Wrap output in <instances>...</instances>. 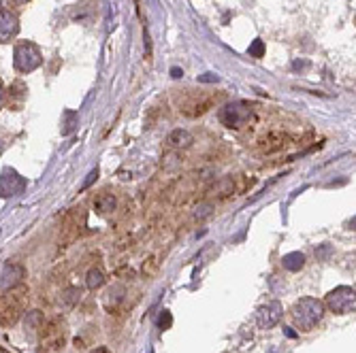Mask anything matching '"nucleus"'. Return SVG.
<instances>
[{"mask_svg":"<svg viewBox=\"0 0 356 353\" xmlns=\"http://www.w3.org/2000/svg\"><path fill=\"white\" fill-rule=\"evenodd\" d=\"M28 304V287L26 285H13L3 292L0 296V325L11 328L22 319V315Z\"/></svg>","mask_w":356,"mask_h":353,"instance_id":"1","label":"nucleus"},{"mask_svg":"<svg viewBox=\"0 0 356 353\" xmlns=\"http://www.w3.org/2000/svg\"><path fill=\"white\" fill-rule=\"evenodd\" d=\"M292 321L297 323L299 330H314L320 323V319L324 317V302L318 300V298H301L292 306Z\"/></svg>","mask_w":356,"mask_h":353,"instance_id":"2","label":"nucleus"},{"mask_svg":"<svg viewBox=\"0 0 356 353\" xmlns=\"http://www.w3.org/2000/svg\"><path fill=\"white\" fill-rule=\"evenodd\" d=\"M66 323L62 317H51L47 321H43L39 328V338L41 347L45 351H60L66 342Z\"/></svg>","mask_w":356,"mask_h":353,"instance_id":"3","label":"nucleus"},{"mask_svg":"<svg viewBox=\"0 0 356 353\" xmlns=\"http://www.w3.org/2000/svg\"><path fill=\"white\" fill-rule=\"evenodd\" d=\"M220 122L226 126V128H243V126H247L252 120H254V111L252 106L243 102V100H237V102H228L220 108Z\"/></svg>","mask_w":356,"mask_h":353,"instance_id":"4","label":"nucleus"},{"mask_svg":"<svg viewBox=\"0 0 356 353\" xmlns=\"http://www.w3.org/2000/svg\"><path fill=\"white\" fill-rule=\"evenodd\" d=\"M43 62V56H41V49L37 47L34 43H20L15 47V53H13V64L15 68L24 72V75H28V72L37 70Z\"/></svg>","mask_w":356,"mask_h":353,"instance_id":"5","label":"nucleus"},{"mask_svg":"<svg viewBox=\"0 0 356 353\" xmlns=\"http://www.w3.org/2000/svg\"><path fill=\"white\" fill-rule=\"evenodd\" d=\"M326 306L337 315H348L356 309V292L350 285H339L326 296Z\"/></svg>","mask_w":356,"mask_h":353,"instance_id":"6","label":"nucleus"},{"mask_svg":"<svg viewBox=\"0 0 356 353\" xmlns=\"http://www.w3.org/2000/svg\"><path fill=\"white\" fill-rule=\"evenodd\" d=\"M26 187V181L15 173V170L7 168L3 175H0V198H9V196H17L22 194Z\"/></svg>","mask_w":356,"mask_h":353,"instance_id":"7","label":"nucleus"},{"mask_svg":"<svg viewBox=\"0 0 356 353\" xmlns=\"http://www.w3.org/2000/svg\"><path fill=\"white\" fill-rule=\"evenodd\" d=\"M282 313H284V309L280 302H269L256 311V323L260 325L262 330H269L282 319Z\"/></svg>","mask_w":356,"mask_h":353,"instance_id":"8","label":"nucleus"},{"mask_svg":"<svg viewBox=\"0 0 356 353\" xmlns=\"http://www.w3.org/2000/svg\"><path fill=\"white\" fill-rule=\"evenodd\" d=\"M17 32H20L17 15L7 11V9H0V43H9L11 39H15Z\"/></svg>","mask_w":356,"mask_h":353,"instance_id":"9","label":"nucleus"},{"mask_svg":"<svg viewBox=\"0 0 356 353\" xmlns=\"http://www.w3.org/2000/svg\"><path fill=\"white\" fill-rule=\"evenodd\" d=\"M24 266H20V264H7L5 266V270H3V281H0V285H3L5 289H9V287H13V285H20V281L24 279Z\"/></svg>","mask_w":356,"mask_h":353,"instance_id":"10","label":"nucleus"},{"mask_svg":"<svg viewBox=\"0 0 356 353\" xmlns=\"http://www.w3.org/2000/svg\"><path fill=\"white\" fill-rule=\"evenodd\" d=\"M192 143H194L192 134H190L188 130H182V128L173 130V132L166 137V145H168L171 149H188V147H192Z\"/></svg>","mask_w":356,"mask_h":353,"instance_id":"11","label":"nucleus"},{"mask_svg":"<svg viewBox=\"0 0 356 353\" xmlns=\"http://www.w3.org/2000/svg\"><path fill=\"white\" fill-rule=\"evenodd\" d=\"M115 206H118V200H115V196L109 194V192H103L101 196H96V200H94V209L99 211L101 215L113 213Z\"/></svg>","mask_w":356,"mask_h":353,"instance_id":"12","label":"nucleus"},{"mask_svg":"<svg viewBox=\"0 0 356 353\" xmlns=\"http://www.w3.org/2000/svg\"><path fill=\"white\" fill-rule=\"evenodd\" d=\"M282 264L286 270H292V273H297V270L303 268L305 264V256L301 251H292V253H286V256L282 258Z\"/></svg>","mask_w":356,"mask_h":353,"instance_id":"13","label":"nucleus"},{"mask_svg":"<svg viewBox=\"0 0 356 353\" xmlns=\"http://www.w3.org/2000/svg\"><path fill=\"white\" fill-rule=\"evenodd\" d=\"M81 300V289L79 287H66L62 289V296H60V304L64 309H73V306Z\"/></svg>","mask_w":356,"mask_h":353,"instance_id":"14","label":"nucleus"},{"mask_svg":"<svg viewBox=\"0 0 356 353\" xmlns=\"http://www.w3.org/2000/svg\"><path fill=\"white\" fill-rule=\"evenodd\" d=\"M85 285L90 289H99L105 285V273L101 268H90L85 275Z\"/></svg>","mask_w":356,"mask_h":353,"instance_id":"15","label":"nucleus"},{"mask_svg":"<svg viewBox=\"0 0 356 353\" xmlns=\"http://www.w3.org/2000/svg\"><path fill=\"white\" fill-rule=\"evenodd\" d=\"M43 313L41 311H30L28 315H26V330L30 332H39V328L43 325Z\"/></svg>","mask_w":356,"mask_h":353,"instance_id":"16","label":"nucleus"},{"mask_svg":"<svg viewBox=\"0 0 356 353\" xmlns=\"http://www.w3.org/2000/svg\"><path fill=\"white\" fill-rule=\"evenodd\" d=\"M64 128H62V134H70L75 128H77V113L75 111H66L64 113Z\"/></svg>","mask_w":356,"mask_h":353,"instance_id":"17","label":"nucleus"},{"mask_svg":"<svg viewBox=\"0 0 356 353\" xmlns=\"http://www.w3.org/2000/svg\"><path fill=\"white\" fill-rule=\"evenodd\" d=\"M247 51H250L252 58H262V56H264V43H262L260 39H256V41L250 45V49H247Z\"/></svg>","mask_w":356,"mask_h":353,"instance_id":"18","label":"nucleus"},{"mask_svg":"<svg viewBox=\"0 0 356 353\" xmlns=\"http://www.w3.org/2000/svg\"><path fill=\"white\" fill-rule=\"evenodd\" d=\"M171 313H168V311H162V315H160V319H158V325H160V328H162V330H166L168 328V325H171Z\"/></svg>","mask_w":356,"mask_h":353,"instance_id":"19","label":"nucleus"},{"mask_svg":"<svg viewBox=\"0 0 356 353\" xmlns=\"http://www.w3.org/2000/svg\"><path fill=\"white\" fill-rule=\"evenodd\" d=\"M305 68H309L307 60H295L292 62V70H305Z\"/></svg>","mask_w":356,"mask_h":353,"instance_id":"20","label":"nucleus"},{"mask_svg":"<svg viewBox=\"0 0 356 353\" xmlns=\"http://www.w3.org/2000/svg\"><path fill=\"white\" fill-rule=\"evenodd\" d=\"M199 81H201V83H218V77L211 75V72H207V75H201Z\"/></svg>","mask_w":356,"mask_h":353,"instance_id":"21","label":"nucleus"},{"mask_svg":"<svg viewBox=\"0 0 356 353\" xmlns=\"http://www.w3.org/2000/svg\"><path fill=\"white\" fill-rule=\"evenodd\" d=\"M328 253H331V247H328V245H324L322 249H316V256H318L320 260H326Z\"/></svg>","mask_w":356,"mask_h":353,"instance_id":"22","label":"nucleus"},{"mask_svg":"<svg viewBox=\"0 0 356 353\" xmlns=\"http://www.w3.org/2000/svg\"><path fill=\"white\" fill-rule=\"evenodd\" d=\"M96 177H99V168H94V170H92V173H90V175H87V179H85V183H83V187H87V185H90V183H92V181H94Z\"/></svg>","mask_w":356,"mask_h":353,"instance_id":"23","label":"nucleus"},{"mask_svg":"<svg viewBox=\"0 0 356 353\" xmlns=\"http://www.w3.org/2000/svg\"><path fill=\"white\" fill-rule=\"evenodd\" d=\"M182 75H184L182 68H171V77H173V79H180Z\"/></svg>","mask_w":356,"mask_h":353,"instance_id":"24","label":"nucleus"},{"mask_svg":"<svg viewBox=\"0 0 356 353\" xmlns=\"http://www.w3.org/2000/svg\"><path fill=\"white\" fill-rule=\"evenodd\" d=\"M92 353H109V349H107V347H96Z\"/></svg>","mask_w":356,"mask_h":353,"instance_id":"25","label":"nucleus"},{"mask_svg":"<svg viewBox=\"0 0 356 353\" xmlns=\"http://www.w3.org/2000/svg\"><path fill=\"white\" fill-rule=\"evenodd\" d=\"M3 102H5V94H3V89H0V108H3Z\"/></svg>","mask_w":356,"mask_h":353,"instance_id":"26","label":"nucleus"},{"mask_svg":"<svg viewBox=\"0 0 356 353\" xmlns=\"http://www.w3.org/2000/svg\"><path fill=\"white\" fill-rule=\"evenodd\" d=\"M17 3H28V0H17Z\"/></svg>","mask_w":356,"mask_h":353,"instance_id":"27","label":"nucleus"}]
</instances>
